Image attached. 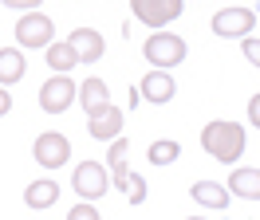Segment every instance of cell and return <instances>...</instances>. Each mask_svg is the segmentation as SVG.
I'll return each mask as SVG.
<instances>
[{"label":"cell","mask_w":260,"mask_h":220,"mask_svg":"<svg viewBox=\"0 0 260 220\" xmlns=\"http://www.w3.org/2000/svg\"><path fill=\"white\" fill-rule=\"evenodd\" d=\"M244 141H248V134H244L241 122H221V118H213V122L201 130V150H205L213 161H221V165L241 161Z\"/></svg>","instance_id":"1"},{"label":"cell","mask_w":260,"mask_h":220,"mask_svg":"<svg viewBox=\"0 0 260 220\" xmlns=\"http://www.w3.org/2000/svg\"><path fill=\"white\" fill-rule=\"evenodd\" d=\"M142 55L150 59V67H154V71L178 67V63L185 59V40H181V35H170V31L146 35V44H142Z\"/></svg>","instance_id":"2"},{"label":"cell","mask_w":260,"mask_h":220,"mask_svg":"<svg viewBox=\"0 0 260 220\" xmlns=\"http://www.w3.org/2000/svg\"><path fill=\"white\" fill-rule=\"evenodd\" d=\"M71 185H75V193H79L83 201H99L111 189V169L103 161H79L75 173H71Z\"/></svg>","instance_id":"3"},{"label":"cell","mask_w":260,"mask_h":220,"mask_svg":"<svg viewBox=\"0 0 260 220\" xmlns=\"http://www.w3.org/2000/svg\"><path fill=\"white\" fill-rule=\"evenodd\" d=\"M55 24H51V16L48 12H24L16 20V44L20 47H44L48 51L55 40Z\"/></svg>","instance_id":"4"},{"label":"cell","mask_w":260,"mask_h":220,"mask_svg":"<svg viewBox=\"0 0 260 220\" xmlns=\"http://www.w3.org/2000/svg\"><path fill=\"white\" fill-rule=\"evenodd\" d=\"M130 12H134V20H142L146 28L162 31L166 24H174L185 12V0H130Z\"/></svg>","instance_id":"5"},{"label":"cell","mask_w":260,"mask_h":220,"mask_svg":"<svg viewBox=\"0 0 260 220\" xmlns=\"http://www.w3.org/2000/svg\"><path fill=\"white\" fill-rule=\"evenodd\" d=\"M252 24H256V12L244 8V4H229V8H221V12L213 16V31L221 40H248Z\"/></svg>","instance_id":"6"},{"label":"cell","mask_w":260,"mask_h":220,"mask_svg":"<svg viewBox=\"0 0 260 220\" xmlns=\"http://www.w3.org/2000/svg\"><path fill=\"white\" fill-rule=\"evenodd\" d=\"M71 102H79V87L71 83V75H51L44 87H40V110L48 114H67Z\"/></svg>","instance_id":"7"},{"label":"cell","mask_w":260,"mask_h":220,"mask_svg":"<svg viewBox=\"0 0 260 220\" xmlns=\"http://www.w3.org/2000/svg\"><path fill=\"white\" fill-rule=\"evenodd\" d=\"M32 154L44 169H59V165H67V157H71V141H67V134H59V130H44V134L36 138Z\"/></svg>","instance_id":"8"},{"label":"cell","mask_w":260,"mask_h":220,"mask_svg":"<svg viewBox=\"0 0 260 220\" xmlns=\"http://www.w3.org/2000/svg\"><path fill=\"white\" fill-rule=\"evenodd\" d=\"M122 118H126L122 106H114V102H111V106H103L99 114L87 118V134L99 138V141H114V138H118V130H122Z\"/></svg>","instance_id":"9"},{"label":"cell","mask_w":260,"mask_h":220,"mask_svg":"<svg viewBox=\"0 0 260 220\" xmlns=\"http://www.w3.org/2000/svg\"><path fill=\"white\" fill-rule=\"evenodd\" d=\"M67 44H71V51L79 55V63H99L103 51H107V44H103V35H99L95 28H75L67 35Z\"/></svg>","instance_id":"10"},{"label":"cell","mask_w":260,"mask_h":220,"mask_svg":"<svg viewBox=\"0 0 260 220\" xmlns=\"http://www.w3.org/2000/svg\"><path fill=\"white\" fill-rule=\"evenodd\" d=\"M174 91H178V83H174V75H170V71H146L142 87H138V94H142V98H150V102H158V106H166V102L174 98Z\"/></svg>","instance_id":"11"},{"label":"cell","mask_w":260,"mask_h":220,"mask_svg":"<svg viewBox=\"0 0 260 220\" xmlns=\"http://www.w3.org/2000/svg\"><path fill=\"white\" fill-rule=\"evenodd\" d=\"M79 106L87 110V118L99 114L103 106H111V87L103 79H83L79 83Z\"/></svg>","instance_id":"12"},{"label":"cell","mask_w":260,"mask_h":220,"mask_svg":"<svg viewBox=\"0 0 260 220\" xmlns=\"http://www.w3.org/2000/svg\"><path fill=\"white\" fill-rule=\"evenodd\" d=\"M189 197H193L197 204H205V208H221V212H225L233 193H225V185H217V181H193V185H189Z\"/></svg>","instance_id":"13"},{"label":"cell","mask_w":260,"mask_h":220,"mask_svg":"<svg viewBox=\"0 0 260 220\" xmlns=\"http://www.w3.org/2000/svg\"><path fill=\"white\" fill-rule=\"evenodd\" d=\"M229 193H237L244 201H260V169H233Z\"/></svg>","instance_id":"14"},{"label":"cell","mask_w":260,"mask_h":220,"mask_svg":"<svg viewBox=\"0 0 260 220\" xmlns=\"http://www.w3.org/2000/svg\"><path fill=\"white\" fill-rule=\"evenodd\" d=\"M24 79V55L20 47H0V87H12Z\"/></svg>","instance_id":"15"},{"label":"cell","mask_w":260,"mask_h":220,"mask_svg":"<svg viewBox=\"0 0 260 220\" xmlns=\"http://www.w3.org/2000/svg\"><path fill=\"white\" fill-rule=\"evenodd\" d=\"M126 157H130V141L126 138H114L111 141V154H107V169H111V181L114 185H122L126 181Z\"/></svg>","instance_id":"16"},{"label":"cell","mask_w":260,"mask_h":220,"mask_svg":"<svg viewBox=\"0 0 260 220\" xmlns=\"http://www.w3.org/2000/svg\"><path fill=\"white\" fill-rule=\"evenodd\" d=\"M24 201H28V208H51L59 201V185L55 181H32L28 193H24Z\"/></svg>","instance_id":"17"},{"label":"cell","mask_w":260,"mask_h":220,"mask_svg":"<svg viewBox=\"0 0 260 220\" xmlns=\"http://www.w3.org/2000/svg\"><path fill=\"white\" fill-rule=\"evenodd\" d=\"M75 63H79V55L71 51V44H67V40H63V44H51V47H48V67L55 71V75H67Z\"/></svg>","instance_id":"18"},{"label":"cell","mask_w":260,"mask_h":220,"mask_svg":"<svg viewBox=\"0 0 260 220\" xmlns=\"http://www.w3.org/2000/svg\"><path fill=\"white\" fill-rule=\"evenodd\" d=\"M178 154H181V145H178V141H170V138L154 141V145L146 150L150 165H158V169H162V165H170V161H178Z\"/></svg>","instance_id":"19"},{"label":"cell","mask_w":260,"mask_h":220,"mask_svg":"<svg viewBox=\"0 0 260 220\" xmlns=\"http://www.w3.org/2000/svg\"><path fill=\"white\" fill-rule=\"evenodd\" d=\"M118 193H126V201H130V204H142V201H146V177L126 173V181L118 185Z\"/></svg>","instance_id":"20"},{"label":"cell","mask_w":260,"mask_h":220,"mask_svg":"<svg viewBox=\"0 0 260 220\" xmlns=\"http://www.w3.org/2000/svg\"><path fill=\"white\" fill-rule=\"evenodd\" d=\"M67 220H103V216H99V208L91 201H83V204H75V208L67 212Z\"/></svg>","instance_id":"21"},{"label":"cell","mask_w":260,"mask_h":220,"mask_svg":"<svg viewBox=\"0 0 260 220\" xmlns=\"http://www.w3.org/2000/svg\"><path fill=\"white\" fill-rule=\"evenodd\" d=\"M241 51H244V59H248V63H256V67H260V40H252V35L241 40Z\"/></svg>","instance_id":"22"},{"label":"cell","mask_w":260,"mask_h":220,"mask_svg":"<svg viewBox=\"0 0 260 220\" xmlns=\"http://www.w3.org/2000/svg\"><path fill=\"white\" fill-rule=\"evenodd\" d=\"M248 122L260 130V94H252V98H248Z\"/></svg>","instance_id":"23"},{"label":"cell","mask_w":260,"mask_h":220,"mask_svg":"<svg viewBox=\"0 0 260 220\" xmlns=\"http://www.w3.org/2000/svg\"><path fill=\"white\" fill-rule=\"evenodd\" d=\"M12 110V94H8V87H0V118Z\"/></svg>","instance_id":"24"},{"label":"cell","mask_w":260,"mask_h":220,"mask_svg":"<svg viewBox=\"0 0 260 220\" xmlns=\"http://www.w3.org/2000/svg\"><path fill=\"white\" fill-rule=\"evenodd\" d=\"M189 220H205V216H189Z\"/></svg>","instance_id":"25"}]
</instances>
